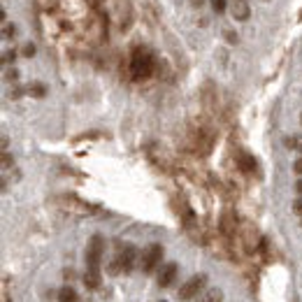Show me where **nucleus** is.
I'll return each mask as SVG.
<instances>
[{"instance_id": "obj_23", "label": "nucleus", "mask_w": 302, "mask_h": 302, "mask_svg": "<svg viewBox=\"0 0 302 302\" xmlns=\"http://www.w3.org/2000/svg\"><path fill=\"white\" fill-rule=\"evenodd\" d=\"M300 123H302V114H300Z\"/></svg>"}, {"instance_id": "obj_4", "label": "nucleus", "mask_w": 302, "mask_h": 302, "mask_svg": "<svg viewBox=\"0 0 302 302\" xmlns=\"http://www.w3.org/2000/svg\"><path fill=\"white\" fill-rule=\"evenodd\" d=\"M205 288H207V274H202V272H200V274L191 277V279L186 281V284L181 286L177 295H179V300L186 302V300H193V297H198Z\"/></svg>"}, {"instance_id": "obj_14", "label": "nucleus", "mask_w": 302, "mask_h": 302, "mask_svg": "<svg viewBox=\"0 0 302 302\" xmlns=\"http://www.w3.org/2000/svg\"><path fill=\"white\" fill-rule=\"evenodd\" d=\"M14 33H17V30H14V26H12V24H5V26H3V37H5V40L14 37Z\"/></svg>"}, {"instance_id": "obj_7", "label": "nucleus", "mask_w": 302, "mask_h": 302, "mask_svg": "<svg viewBox=\"0 0 302 302\" xmlns=\"http://www.w3.org/2000/svg\"><path fill=\"white\" fill-rule=\"evenodd\" d=\"M223 300V290L221 288H205L195 297V302H221Z\"/></svg>"}, {"instance_id": "obj_12", "label": "nucleus", "mask_w": 302, "mask_h": 302, "mask_svg": "<svg viewBox=\"0 0 302 302\" xmlns=\"http://www.w3.org/2000/svg\"><path fill=\"white\" fill-rule=\"evenodd\" d=\"M240 165H242V170H247V172H251V170L256 168V161L251 156H247V154H242L240 156Z\"/></svg>"}, {"instance_id": "obj_9", "label": "nucleus", "mask_w": 302, "mask_h": 302, "mask_svg": "<svg viewBox=\"0 0 302 302\" xmlns=\"http://www.w3.org/2000/svg\"><path fill=\"white\" fill-rule=\"evenodd\" d=\"M284 144H286V149L302 154V135H288V137L284 139Z\"/></svg>"}, {"instance_id": "obj_10", "label": "nucleus", "mask_w": 302, "mask_h": 302, "mask_svg": "<svg viewBox=\"0 0 302 302\" xmlns=\"http://www.w3.org/2000/svg\"><path fill=\"white\" fill-rule=\"evenodd\" d=\"M58 300L60 302H77L79 297H77V293H74L72 286H63V288L58 290Z\"/></svg>"}, {"instance_id": "obj_18", "label": "nucleus", "mask_w": 302, "mask_h": 302, "mask_svg": "<svg viewBox=\"0 0 302 302\" xmlns=\"http://www.w3.org/2000/svg\"><path fill=\"white\" fill-rule=\"evenodd\" d=\"M12 60H14V51H5V56H3V63H5V65H10Z\"/></svg>"}, {"instance_id": "obj_2", "label": "nucleus", "mask_w": 302, "mask_h": 302, "mask_svg": "<svg viewBox=\"0 0 302 302\" xmlns=\"http://www.w3.org/2000/svg\"><path fill=\"white\" fill-rule=\"evenodd\" d=\"M135 260H137V249H135L133 244H123V247H119V256H116V260L112 263V272H123V274H128V272H133Z\"/></svg>"}, {"instance_id": "obj_20", "label": "nucleus", "mask_w": 302, "mask_h": 302, "mask_svg": "<svg viewBox=\"0 0 302 302\" xmlns=\"http://www.w3.org/2000/svg\"><path fill=\"white\" fill-rule=\"evenodd\" d=\"M293 170H295V175L302 177V158H297L295 163H293Z\"/></svg>"}, {"instance_id": "obj_22", "label": "nucleus", "mask_w": 302, "mask_h": 302, "mask_svg": "<svg viewBox=\"0 0 302 302\" xmlns=\"http://www.w3.org/2000/svg\"><path fill=\"white\" fill-rule=\"evenodd\" d=\"M191 5H193V7H202V5H205V0H191Z\"/></svg>"}, {"instance_id": "obj_1", "label": "nucleus", "mask_w": 302, "mask_h": 302, "mask_svg": "<svg viewBox=\"0 0 302 302\" xmlns=\"http://www.w3.org/2000/svg\"><path fill=\"white\" fill-rule=\"evenodd\" d=\"M130 70H133L135 79H146L151 72H154V56H151L146 49H137V51L133 54Z\"/></svg>"}, {"instance_id": "obj_8", "label": "nucleus", "mask_w": 302, "mask_h": 302, "mask_svg": "<svg viewBox=\"0 0 302 302\" xmlns=\"http://www.w3.org/2000/svg\"><path fill=\"white\" fill-rule=\"evenodd\" d=\"M84 284H86V288H98V286H100V272H96V270H86V274H84Z\"/></svg>"}, {"instance_id": "obj_15", "label": "nucleus", "mask_w": 302, "mask_h": 302, "mask_svg": "<svg viewBox=\"0 0 302 302\" xmlns=\"http://www.w3.org/2000/svg\"><path fill=\"white\" fill-rule=\"evenodd\" d=\"M21 54H24L26 58H30V56H35V44H26V47L21 49Z\"/></svg>"}, {"instance_id": "obj_13", "label": "nucleus", "mask_w": 302, "mask_h": 302, "mask_svg": "<svg viewBox=\"0 0 302 302\" xmlns=\"http://www.w3.org/2000/svg\"><path fill=\"white\" fill-rule=\"evenodd\" d=\"M225 7H228V3H225V0H211V10H214L216 14L225 12Z\"/></svg>"}, {"instance_id": "obj_5", "label": "nucleus", "mask_w": 302, "mask_h": 302, "mask_svg": "<svg viewBox=\"0 0 302 302\" xmlns=\"http://www.w3.org/2000/svg\"><path fill=\"white\" fill-rule=\"evenodd\" d=\"M161 258H163V247H161V244H149V247L142 251V256H139V267H142V272L151 274V272L158 267Z\"/></svg>"}, {"instance_id": "obj_16", "label": "nucleus", "mask_w": 302, "mask_h": 302, "mask_svg": "<svg viewBox=\"0 0 302 302\" xmlns=\"http://www.w3.org/2000/svg\"><path fill=\"white\" fill-rule=\"evenodd\" d=\"M225 40H228L230 44H237V40H240V37H237L235 30H225Z\"/></svg>"}, {"instance_id": "obj_3", "label": "nucleus", "mask_w": 302, "mask_h": 302, "mask_svg": "<svg viewBox=\"0 0 302 302\" xmlns=\"http://www.w3.org/2000/svg\"><path fill=\"white\" fill-rule=\"evenodd\" d=\"M105 254V242L100 235H93L86 247V270H96L100 272V260Z\"/></svg>"}, {"instance_id": "obj_21", "label": "nucleus", "mask_w": 302, "mask_h": 302, "mask_svg": "<svg viewBox=\"0 0 302 302\" xmlns=\"http://www.w3.org/2000/svg\"><path fill=\"white\" fill-rule=\"evenodd\" d=\"M295 193H297V195H300V198H302V177H300V179L295 181Z\"/></svg>"}, {"instance_id": "obj_19", "label": "nucleus", "mask_w": 302, "mask_h": 302, "mask_svg": "<svg viewBox=\"0 0 302 302\" xmlns=\"http://www.w3.org/2000/svg\"><path fill=\"white\" fill-rule=\"evenodd\" d=\"M33 96H44V86H42V84H35V86H33Z\"/></svg>"}, {"instance_id": "obj_11", "label": "nucleus", "mask_w": 302, "mask_h": 302, "mask_svg": "<svg viewBox=\"0 0 302 302\" xmlns=\"http://www.w3.org/2000/svg\"><path fill=\"white\" fill-rule=\"evenodd\" d=\"M249 14H251V10H249L244 3H237V5L233 7V17H235L237 21H247Z\"/></svg>"}, {"instance_id": "obj_6", "label": "nucleus", "mask_w": 302, "mask_h": 302, "mask_svg": "<svg viewBox=\"0 0 302 302\" xmlns=\"http://www.w3.org/2000/svg\"><path fill=\"white\" fill-rule=\"evenodd\" d=\"M177 272H179V267H177V263H168V265L161 270V274H158V286L161 288H168L172 281H175Z\"/></svg>"}, {"instance_id": "obj_24", "label": "nucleus", "mask_w": 302, "mask_h": 302, "mask_svg": "<svg viewBox=\"0 0 302 302\" xmlns=\"http://www.w3.org/2000/svg\"><path fill=\"white\" fill-rule=\"evenodd\" d=\"M237 3H244V0H237Z\"/></svg>"}, {"instance_id": "obj_17", "label": "nucleus", "mask_w": 302, "mask_h": 302, "mask_svg": "<svg viewBox=\"0 0 302 302\" xmlns=\"http://www.w3.org/2000/svg\"><path fill=\"white\" fill-rule=\"evenodd\" d=\"M293 211H295V214H300V216H302V198H297L295 202H293Z\"/></svg>"}]
</instances>
